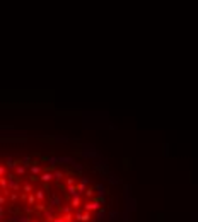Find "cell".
Returning a JSON list of instances; mask_svg holds the SVG:
<instances>
[{
	"mask_svg": "<svg viewBox=\"0 0 198 222\" xmlns=\"http://www.w3.org/2000/svg\"><path fill=\"white\" fill-rule=\"evenodd\" d=\"M9 188L12 191H21V180L16 178L14 174H9Z\"/></svg>",
	"mask_w": 198,
	"mask_h": 222,
	"instance_id": "obj_1",
	"label": "cell"
},
{
	"mask_svg": "<svg viewBox=\"0 0 198 222\" xmlns=\"http://www.w3.org/2000/svg\"><path fill=\"white\" fill-rule=\"evenodd\" d=\"M92 219V215H90L89 210H86V214H82V212H75V221L79 222H89Z\"/></svg>",
	"mask_w": 198,
	"mask_h": 222,
	"instance_id": "obj_2",
	"label": "cell"
},
{
	"mask_svg": "<svg viewBox=\"0 0 198 222\" xmlns=\"http://www.w3.org/2000/svg\"><path fill=\"white\" fill-rule=\"evenodd\" d=\"M99 202L97 200H92V202H87V204L84 205V208L86 210H89V212H92V210H99Z\"/></svg>",
	"mask_w": 198,
	"mask_h": 222,
	"instance_id": "obj_3",
	"label": "cell"
},
{
	"mask_svg": "<svg viewBox=\"0 0 198 222\" xmlns=\"http://www.w3.org/2000/svg\"><path fill=\"white\" fill-rule=\"evenodd\" d=\"M12 222H31V219L27 217V215H24V214H16V215H12Z\"/></svg>",
	"mask_w": 198,
	"mask_h": 222,
	"instance_id": "obj_4",
	"label": "cell"
},
{
	"mask_svg": "<svg viewBox=\"0 0 198 222\" xmlns=\"http://www.w3.org/2000/svg\"><path fill=\"white\" fill-rule=\"evenodd\" d=\"M51 180H55V174H51V171H45V173L41 174V181H45V183H50Z\"/></svg>",
	"mask_w": 198,
	"mask_h": 222,
	"instance_id": "obj_5",
	"label": "cell"
},
{
	"mask_svg": "<svg viewBox=\"0 0 198 222\" xmlns=\"http://www.w3.org/2000/svg\"><path fill=\"white\" fill-rule=\"evenodd\" d=\"M96 190H97V197H104L106 193H108V190H106V186H103V185H96L94 186Z\"/></svg>",
	"mask_w": 198,
	"mask_h": 222,
	"instance_id": "obj_6",
	"label": "cell"
},
{
	"mask_svg": "<svg viewBox=\"0 0 198 222\" xmlns=\"http://www.w3.org/2000/svg\"><path fill=\"white\" fill-rule=\"evenodd\" d=\"M5 164H7V167H10V169H14V167H16V164H21V161H17V162H16V161H14L12 157H7V161H5Z\"/></svg>",
	"mask_w": 198,
	"mask_h": 222,
	"instance_id": "obj_7",
	"label": "cell"
},
{
	"mask_svg": "<svg viewBox=\"0 0 198 222\" xmlns=\"http://www.w3.org/2000/svg\"><path fill=\"white\" fill-rule=\"evenodd\" d=\"M67 193H69V195H72V197H75V195H80V193H79V190H77V185L75 186H69V188H67Z\"/></svg>",
	"mask_w": 198,
	"mask_h": 222,
	"instance_id": "obj_8",
	"label": "cell"
},
{
	"mask_svg": "<svg viewBox=\"0 0 198 222\" xmlns=\"http://www.w3.org/2000/svg\"><path fill=\"white\" fill-rule=\"evenodd\" d=\"M50 204L53 205V207H58V205L62 204V198H60V197H56V195H51V200H50Z\"/></svg>",
	"mask_w": 198,
	"mask_h": 222,
	"instance_id": "obj_9",
	"label": "cell"
},
{
	"mask_svg": "<svg viewBox=\"0 0 198 222\" xmlns=\"http://www.w3.org/2000/svg\"><path fill=\"white\" fill-rule=\"evenodd\" d=\"M21 164H24V167L33 166V159H31V157H22V159H21Z\"/></svg>",
	"mask_w": 198,
	"mask_h": 222,
	"instance_id": "obj_10",
	"label": "cell"
},
{
	"mask_svg": "<svg viewBox=\"0 0 198 222\" xmlns=\"http://www.w3.org/2000/svg\"><path fill=\"white\" fill-rule=\"evenodd\" d=\"M70 205H72V208H77V207H80V198H79V195H75V197L72 198Z\"/></svg>",
	"mask_w": 198,
	"mask_h": 222,
	"instance_id": "obj_11",
	"label": "cell"
},
{
	"mask_svg": "<svg viewBox=\"0 0 198 222\" xmlns=\"http://www.w3.org/2000/svg\"><path fill=\"white\" fill-rule=\"evenodd\" d=\"M0 186H2V190H7V188H9V178L5 180V178L2 176V178H0Z\"/></svg>",
	"mask_w": 198,
	"mask_h": 222,
	"instance_id": "obj_12",
	"label": "cell"
},
{
	"mask_svg": "<svg viewBox=\"0 0 198 222\" xmlns=\"http://www.w3.org/2000/svg\"><path fill=\"white\" fill-rule=\"evenodd\" d=\"M118 217H120V214H118V212H109L108 221H118Z\"/></svg>",
	"mask_w": 198,
	"mask_h": 222,
	"instance_id": "obj_13",
	"label": "cell"
},
{
	"mask_svg": "<svg viewBox=\"0 0 198 222\" xmlns=\"http://www.w3.org/2000/svg\"><path fill=\"white\" fill-rule=\"evenodd\" d=\"M45 191H46L45 188H43V190H38V191H36V197H38V200H45Z\"/></svg>",
	"mask_w": 198,
	"mask_h": 222,
	"instance_id": "obj_14",
	"label": "cell"
},
{
	"mask_svg": "<svg viewBox=\"0 0 198 222\" xmlns=\"http://www.w3.org/2000/svg\"><path fill=\"white\" fill-rule=\"evenodd\" d=\"M86 183H82V181H80V185H77V190H79V193H84V191H86V190H87V188H86Z\"/></svg>",
	"mask_w": 198,
	"mask_h": 222,
	"instance_id": "obj_15",
	"label": "cell"
},
{
	"mask_svg": "<svg viewBox=\"0 0 198 222\" xmlns=\"http://www.w3.org/2000/svg\"><path fill=\"white\" fill-rule=\"evenodd\" d=\"M86 195H87V198H94V188H87Z\"/></svg>",
	"mask_w": 198,
	"mask_h": 222,
	"instance_id": "obj_16",
	"label": "cell"
},
{
	"mask_svg": "<svg viewBox=\"0 0 198 222\" xmlns=\"http://www.w3.org/2000/svg\"><path fill=\"white\" fill-rule=\"evenodd\" d=\"M31 173H33V174H38V173H41V167H39V166H34V164H33V166H31Z\"/></svg>",
	"mask_w": 198,
	"mask_h": 222,
	"instance_id": "obj_17",
	"label": "cell"
},
{
	"mask_svg": "<svg viewBox=\"0 0 198 222\" xmlns=\"http://www.w3.org/2000/svg\"><path fill=\"white\" fill-rule=\"evenodd\" d=\"M36 198H38V197H34V195H29V197H27V204L33 205L34 202H36Z\"/></svg>",
	"mask_w": 198,
	"mask_h": 222,
	"instance_id": "obj_18",
	"label": "cell"
},
{
	"mask_svg": "<svg viewBox=\"0 0 198 222\" xmlns=\"http://www.w3.org/2000/svg\"><path fill=\"white\" fill-rule=\"evenodd\" d=\"M53 174H55V180H62V178H63L62 171H53Z\"/></svg>",
	"mask_w": 198,
	"mask_h": 222,
	"instance_id": "obj_19",
	"label": "cell"
},
{
	"mask_svg": "<svg viewBox=\"0 0 198 222\" xmlns=\"http://www.w3.org/2000/svg\"><path fill=\"white\" fill-rule=\"evenodd\" d=\"M22 190L29 193V191H33V185H24V186H22Z\"/></svg>",
	"mask_w": 198,
	"mask_h": 222,
	"instance_id": "obj_20",
	"label": "cell"
},
{
	"mask_svg": "<svg viewBox=\"0 0 198 222\" xmlns=\"http://www.w3.org/2000/svg\"><path fill=\"white\" fill-rule=\"evenodd\" d=\"M60 212H62V214H70V208H69V207H63V208L60 207Z\"/></svg>",
	"mask_w": 198,
	"mask_h": 222,
	"instance_id": "obj_21",
	"label": "cell"
},
{
	"mask_svg": "<svg viewBox=\"0 0 198 222\" xmlns=\"http://www.w3.org/2000/svg\"><path fill=\"white\" fill-rule=\"evenodd\" d=\"M16 171H17V174H24V166H17Z\"/></svg>",
	"mask_w": 198,
	"mask_h": 222,
	"instance_id": "obj_22",
	"label": "cell"
},
{
	"mask_svg": "<svg viewBox=\"0 0 198 222\" xmlns=\"http://www.w3.org/2000/svg\"><path fill=\"white\" fill-rule=\"evenodd\" d=\"M109 183H113V185H114V183H118V178H114V176H109Z\"/></svg>",
	"mask_w": 198,
	"mask_h": 222,
	"instance_id": "obj_23",
	"label": "cell"
},
{
	"mask_svg": "<svg viewBox=\"0 0 198 222\" xmlns=\"http://www.w3.org/2000/svg\"><path fill=\"white\" fill-rule=\"evenodd\" d=\"M5 173H7V167L2 166V167H0V174H2V176H5Z\"/></svg>",
	"mask_w": 198,
	"mask_h": 222,
	"instance_id": "obj_24",
	"label": "cell"
},
{
	"mask_svg": "<svg viewBox=\"0 0 198 222\" xmlns=\"http://www.w3.org/2000/svg\"><path fill=\"white\" fill-rule=\"evenodd\" d=\"M73 183H75V181H73V178H67V185H69V186H72Z\"/></svg>",
	"mask_w": 198,
	"mask_h": 222,
	"instance_id": "obj_25",
	"label": "cell"
},
{
	"mask_svg": "<svg viewBox=\"0 0 198 222\" xmlns=\"http://www.w3.org/2000/svg\"><path fill=\"white\" fill-rule=\"evenodd\" d=\"M5 204V195H2V198H0V205Z\"/></svg>",
	"mask_w": 198,
	"mask_h": 222,
	"instance_id": "obj_26",
	"label": "cell"
},
{
	"mask_svg": "<svg viewBox=\"0 0 198 222\" xmlns=\"http://www.w3.org/2000/svg\"><path fill=\"white\" fill-rule=\"evenodd\" d=\"M157 222H162V215H159V219H157Z\"/></svg>",
	"mask_w": 198,
	"mask_h": 222,
	"instance_id": "obj_27",
	"label": "cell"
},
{
	"mask_svg": "<svg viewBox=\"0 0 198 222\" xmlns=\"http://www.w3.org/2000/svg\"><path fill=\"white\" fill-rule=\"evenodd\" d=\"M123 222H130V221H128V219H123Z\"/></svg>",
	"mask_w": 198,
	"mask_h": 222,
	"instance_id": "obj_28",
	"label": "cell"
},
{
	"mask_svg": "<svg viewBox=\"0 0 198 222\" xmlns=\"http://www.w3.org/2000/svg\"><path fill=\"white\" fill-rule=\"evenodd\" d=\"M31 222H34V221H31ZM36 222H41V221H36Z\"/></svg>",
	"mask_w": 198,
	"mask_h": 222,
	"instance_id": "obj_29",
	"label": "cell"
}]
</instances>
